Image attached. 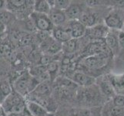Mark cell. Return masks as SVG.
Instances as JSON below:
<instances>
[{
    "mask_svg": "<svg viewBox=\"0 0 124 116\" xmlns=\"http://www.w3.org/2000/svg\"><path fill=\"white\" fill-rule=\"evenodd\" d=\"M109 101L96 84L89 87H79L76 91L74 106L83 108H99Z\"/></svg>",
    "mask_w": 124,
    "mask_h": 116,
    "instance_id": "1",
    "label": "cell"
},
{
    "mask_svg": "<svg viewBox=\"0 0 124 116\" xmlns=\"http://www.w3.org/2000/svg\"><path fill=\"white\" fill-rule=\"evenodd\" d=\"M112 55L113 54H100L83 57L81 59L80 63H79V71L89 75L91 71H104L106 67L109 66Z\"/></svg>",
    "mask_w": 124,
    "mask_h": 116,
    "instance_id": "2",
    "label": "cell"
},
{
    "mask_svg": "<svg viewBox=\"0 0 124 116\" xmlns=\"http://www.w3.org/2000/svg\"><path fill=\"white\" fill-rule=\"evenodd\" d=\"M39 82L36 77H32L29 72H24L20 74L13 82V88L21 96H28L35 89Z\"/></svg>",
    "mask_w": 124,
    "mask_h": 116,
    "instance_id": "3",
    "label": "cell"
},
{
    "mask_svg": "<svg viewBox=\"0 0 124 116\" xmlns=\"http://www.w3.org/2000/svg\"><path fill=\"white\" fill-rule=\"evenodd\" d=\"M102 108H83V107H62L58 109L54 116H102Z\"/></svg>",
    "mask_w": 124,
    "mask_h": 116,
    "instance_id": "4",
    "label": "cell"
},
{
    "mask_svg": "<svg viewBox=\"0 0 124 116\" xmlns=\"http://www.w3.org/2000/svg\"><path fill=\"white\" fill-rule=\"evenodd\" d=\"M104 24L109 29H122L124 27V10L119 8L110 10L109 13L105 16Z\"/></svg>",
    "mask_w": 124,
    "mask_h": 116,
    "instance_id": "5",
    "label": "cell"
},
{
    "mask_svg": "<svg viewBox=\"0 0 124 116\" xmlns=\"http://www.w3.org/2000/svg\"><path fill=\"white\" fill-rule=\"evenodd\" d=\"M71 79L79 87H89L96 83V78L79 70H74L69 72L65 76Z\"/></svg>",
    "mask_w": 124,
    "mask_h": 116,
    "instance_id": "6",
    "label": "cell"
},
{
    "mask_svg": "<svg viewBox=\"0 0 124 116\" xmlns=\"http://www.w3.org/2000/svg\"><path fill=\"white\" fill-rule=\"evenodd\" d=\"M30 18L35 23L38 31L52 32L53 28L55 27L51 22L48 15L39 14L37 13V12H32L30 15Z\"/></svg>",
    "mask_w": 124,
    "mask_h": 116,
    "instance_id": "7",
    "label": "cell"
},
{
    "mask_svg": "<svg viewBox=\"0 0 124 116\" xmlns=\"http://www.w3.org/2000/svg\"><path fill=\"white\" fill-rule=\"evenodd\" d=\"M40 49L46 55L55 56L62 52V44L56 41L51 36L41 43Z\"/></svg>",
    "mask_w": 124,
    "mask_h": 116,
    "instance_id": "8",
    "label": "cell"
},
{
    "mask_svg": "<svg viewBox=\"0 0 124 116\" xmlns=\"http://www.w3.org/2000/svg\"><path fill=\"white\" fill-rule=\"evenodd\" d=\"M96 84L100 89L102 94L106 97V98L108 101L112 100L116 95V93L115 91L113 85L111 84L110 81L109 80L106 74L104 76L98 77L96 78Z\"/></svg>",
    "mask_w": 124,
    "mask_h": 116,
    "instance_id": "9",
    "label": "cell"
},
{
    "mask_svg": "<svg viewBox=\"0 0 124 116\" xmlns=\"http://www.w3.org/2000/svg\"><path fill=\"white\" fill-rule=\"evenodd\" d=\"M110 29L105 24H99L91 28H87L86 34L85 36H87L89 40L92 41L105 40Z\"/></svg>",
    "mask_w": 124,
    "mask_h": 116,
    "instance_id": "10",
    "label": "cell"
},
{
    "mask_svg": "<svg viewBox=\"0 0 124 116\" xmlns=\"http://www.w3.org/2000/svg\"><path fill=\"white\" fill-rule=\"evenodd\" d=\"M86 28H91L96 25L101 24V16L96 11L90 10L89 9H85L80 16L79 19Z\"/></svg>",
    "mask_w": 124,
    "mask_h": 116,
    "instance_id": "11",
    "label": "cell"
},
{
    "mask_svg": "<svg viewBox=\"0 0 124 116\" xmlns=\"http://www.w3.org/2000/svg\"><path fill=\"white\" fill-rule=\"evenodd\" d=\"M52 81H45L40 83L29 95L35 98L51 97L53 92V85Z\"/></svg>",
    "mask_w": 124,
    "mask_h": 116,
    "instance_id": "12",
    "label": "cell"
},
{
    "mask_svg": "<svg viewBox=\"0 0 124 116\" xmlns=\"http://www.w3.org/2000/svg\"><path fill=\"white\" fill-rule=\"evenodd\" d=\"M68 28L70 29L72 39H82L86 34L87 28L79 20L68 21Z\"/></svg>",
    "mask_w": 124,
    "mask_h": 116,
    "instance_id": "13",
    "label": "cell"
},
{
    "mask_svg": "<svg viewBox=\"0 0 124 116\" xmlns=\"http://www.w3.org/2000/svg\"><path fill=\"white\" fill-rule=\"evenodd\" d=\"M51 33H52V36L55 40L61 43V44H64V43L69 41L72 39L70 29L67 26L65 27H63L62 26H61V27H55Z\"/></svg>",
    "mask_w": 124,
    "mask_h": 116,
    "instance_id": "14",
    "label": "cell"
},
{
    "mask_svg": "<svg viewBox=\"0 0 124 116\" xmlns=\"http://www.w3.org/2000/svg\"><path fill=\"white\" fill-rule=\"evenodd\" d=\"M85 9L83 7V4L81 3H73L71 2L69 8L65 11L66 18L68 21L79 20L80 16L82 15L83 11Z\"/></svg>",
    "mask_w": 124,
    "mask_h": 116,
    "instance_id": "15",
    "label": "cell"
},
{
    "mask_svg": "<svg viewBox=\"0 0 124 116\" xmlns=\"http://www.w3.org/2000/svg\"><path fill=\"white\" fill-rule=\"evenodd\" d=\"M116 94H124V74H106Z\"/></svg>",
    "mask_w": 124,
    "mask_h": 116,
    "instance_id": "16",
    "label": "cell"
},
{
    "mask_svg": "<svg viewBox=\"0 0 124 116\" xmlns=\"http://www.w3.org/2000/svg\"><path fill=\"white\" fill-rule=\"evenodd\" d=\"M26 108L32 116H49L50 115L43 106L33 101H26Z\"/></svg>",
    "mask_w": 124,
    "mask_h": 116,
    "instance_id": "17",
    "label": "cell"
},
{
    "mask_svg": "<svg viewBox=\"0 0 124 116\" xmlns=\"http://www.w3.org/2000/svg\"><path fill=\"white\" fill-rule=\"evenodd\" d=\"M49 17L54 27H61L67 20L65 12L55 9H53L51 10Z\"/></svg>",
    "mask_w": 124,
    "mask_h": 116,
    "instance_id": "18",
    "label": "cell"
},
{
    "mask_svg": "<svg viewBox=\"0 0 124 116\" xmlns=\"http://www.w3.org/2000/svg\"><path fill=\"white\" fill-rule=\"evenodd\" d=\"M79 39H71L62 44V53L66 55H73L80 49Z\"/></svg>",
    "mask_w": 124,
    "mask_h": 116,
    "instance_id": "19",
    "label": "cell"
},
{
    "mask_svg": "<svg viewBox=\"0 0 124 116\" xmlns=\"http://www.w3.org/2000/svg\"><path fill=\"white\" fill-rule=\"evenodd\" d=\"M104 40L106 46H108V48L112 51L113 54H116L117 50L119 49V45L118 36L114 34L113 32H112V30H109V33L106 36Z\"/></svg>",
    "mask_w": 124,
    "mask_h": 116,
    "instance_id": "20",
    "label": "cell"
},
{
    "mask_svg": "<svg viewBox=\"0 0 124 116\" xmlns=\"http://www.w3.org/2000/svg\"><path fill=\"white\" fill-rule=\"evenodd\" d=\"M51 10H52V8L50 7L48 1L46 0H37L34 2L33 12L49 16Z\"/></svg>",
    "mask_w": 124,
    "mask_h": 116,
    "instance_id": "21",
    "label": "cell"
},
{
    "mask_svg": "<svg viewBox=\"0 0 124 116\" xmlns=\"http://www.w3.org/2000/svg\"><path fill=\"white\" fill-rule=\"evenodd\" d=\"M6 5L8 6V10H16V11H23L27 9L28 1L25 0H12L7 1Z\"/></svg>",
    "mask_w": 124,
    "mask_h": 116,
    "instance_id": "22",
    "label": "cell"
},
{
    "mask_svg": "<svg viewBox=\"0 0 124 116\" xmlns=\"http://www.w3.org/2000/svg\"><path fill=\"white\" fill-rule=\"evenodd\" d=\"M46 67L47 71L51 77V81L54 82L55 80L58 77V74L59 73V69H60V63L58 61H53L49 63Z\"/></svg>",
    "mask_w": 124,
    "mask_h": 116,
    "instance_id": "23",
    "label": "cell"
},
{
    "mask_svg": "<svg viewBox=\"0 0 124 116\" xmlns=\"http://www.w3.org/2000/svg\"><path fill=\"white\" fill-rule=\"evenodd\" d=\"M14 19V14L8 9L0 10V21L6 26L9 24Z\"/></svg>",
    "mask_w": 124,
    "mask_h": 116,
    "instance_id": "24",
    "label": "cell"
},
{
    "mask_svg": "<svg viewBox=\"0 0 124 116\" xmlns=\"http://www.w3.org/2000/svg\"><path fill=\"white\" fill-rule=\"evenodd\" d=\"M32 37L29 33H19V36H18V42L19 45L24 46H27L29 45L30 43L32 42Z\"/></svg>",
    "mask_w": 124,
    "mask_h": 116,
    "instance_id": "25",
    "label": "cell"
},
{
    "mask_svg": "<svg viewBox=\"0 0 124 116\" xmlns=\"http://www.w3.org/2000/svg\"><path fill=\"white\" fill-rule=\"evenodd\" d=\"M46 71H47V67L46 66L42 65V64H38V65L32 67L29 72L32 77H39V75H41L42 74H44V73Z\"/></svg>",
    "mask_w": 124,
    "mask_h": 116,
    "instance_id": "26",
    "label": "cell"
},
{
    "mask_svg": "<svg viewBox=\"0 0 124 116\" xmlns=\"http://www.w3.org/2000/svg\"><path fill=\"white\" fill-rule=\"evenodd\" d=\"M71 2L72 1L70 0H55L54 9L65 12L70 6Z\"/></svg>",
    "mask_w": 124,
    "mask_h": 116,
    "instance_id": "27",
    "label": "cell"
},
{
    "mask_svg": "<svg viewBox=\"0 0 124 116\" xmlns=\"http://www.w3.org/2000/svg\"><path fill=\"white\" fill-rule=\"evenodd\" d=\"M111 101L114 106L124 108V94H116Z\"/></svg>",
    "mask_w": 124,
    "mask_h": 116,
    "instance_id": "28",
    "label": "cell"
},
{
    "mask_svg": "<svg viewBox=\"0 0 124 116\" xmlns=\"http://www.w3.org/2000/svg\"><path fill=\"white\" fill-rule=\"evenodd\" d=\"M10 49L8 45H0V56H5L9 53Z\"/></svg>",
    "mask_w": 124,
    "mask_h": 116,
    "instance_id": "29",
    "label": "cell"
},
{
    "mask_svg": "<svg viewBox=\"0 0 124 116\" xmlns=\"http://www.w3.org/2000/svg\"><path fill=\"white\" fill-rule=\"evenodd\" d=\"M6 26L0 21V36L4 34V33L6 32Z\"/></svg>",
    "mask_w": 124,
    "mask_h": 116,
    "instance_id": "30",
    "label": "cell"
},
{
    "mask_svg": "<svg viewBox=\"0 0 124 116\" xmlns=\"http://www.w3.org/2000/svg\"><path fill=\"white\" fill-rule=\"evenodd\" d=\"M6 2L5 1H2V0H0V10L1 9H3V6H5V3Z\"/></svg>",
    "mask_w": 124,
    "mask_h": 116,
    "instance_id": "31",
    "label": "cell"
},
{
    "mask_svg": "<svg viewBox=\"0 0 124 116\" xmlns=\"http://www.w3.org/2000/svg\"><path fill=\"white\" fill-rule=\"evenodd\" d=\"M0 116H7L6 115H0Z\"/></svg>",
    "mask_w": 124,
    "mask_h": 116,
    "instance_id": "32",
    "label": "cell"
}]
</instances>
